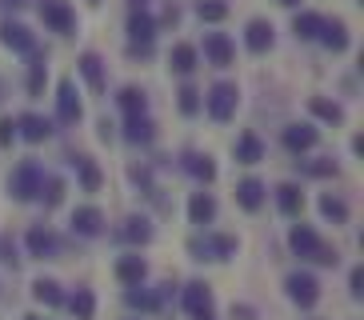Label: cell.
<instances>
[{
	"label": "cell",
	"instance_id": "836d02e7",
	"mask_svg": "<svg viewBox=\"0 0 364 320\" xmlns=\"http://www.w3.org/2000/svg\"><path fill=\"white\" fill-rule=\"evenodd\" d=\"M44 85H48V64H44L41 53H33V68H28V96H44Z\"/></svg>",
	"mask_w": 364,
	"mask_h": 320
},
{
	"label": "cell",
	"instance_id": "277c9868",
	"mask_svg": "<svg viewBox=\"0 0 364 320\" xmlns=\"http://www.w3.org/2000/svg\"><path fill=\"white\" fill-rule=\"evenodd\" d=\"M236 105H240V88H236L232 80L213 85V88H208V96H204V108H208V117H213L216 124L232 120L236 117Z\"/></svg>",
	"mask_w": 364,
	"mask_h": 320
},
{
	"label": "cell",
	"instance_id": "9c48e42d",
	"mask_svg": "<svg viewBox=\"0 0 364 320\" xmlns=\"http://www.w3.org/2000/svg\"><path fill=\"white\" fill-rule=\"evenodd\" d=\"M80 96H76V85L73 80H60V88H56V120L60 124H76L80 120Z\"/></svg>",
	"mask_w": 364,
	"mask_h": 320
},
{
	"label": "cell",
	"instance_id": "1f68e13d",
	"mask_svg": "<svg viewBox=\"0 0 364 320\" xmlns=\"http://www.w3.org/2000/svg\"><path fill=\"white\" fill-rule=\"evenodd\" d=\"M277 204H280V213H284V216H296L300 208H304V192H300L296 184H280V188H277Z\"/></svg>",
	"mask_w": 364,
	"mask_h": 320
},
{
	"label": "cell",
	"instance_id": "d590c367",
	"mask_svg": "<svg viewBox=\"0 0 364 320\" xmlns=\"http://www.w3.org/2000/svg\"><path fill=\"white\" fill-rule=\"evenodd\" d=\"M321 216L332 224H348V204L341 196H321Z\"/></svg>",
	"mask_w": 364,
	"mask_h": 320
},
{
	"label": "cell",
	"instance_id": "5bb4252c",
	"mask_svg": "<svg viewBox=\"0 0 364 320\" xmlns=\"http://www.w3.org/2000/svg\"><path fill=\"white\" fill-rule=\"evenodd\" d=\"M272 41H277V32H272V24L268 21H248L245 28V44H248V53H268L272 48Z\"/></svg>",
	"mask_w": 364,
	"mask_h": 320
},
{
	"label": "cell",
	"instance_id": "e0dca14e",
	"mask_svg": "<svg viewBox=\"0 0 364 320\" xmlns=\"http://www.w3.org/2000/svg\"><path fill=\"white\" fill-rule=\"evenodd\" d=\"M152 36H156V21L149 12H132L129 16V41L136 48H152Z\"/></svg>",
	"mask_w": 364,
	"mask_h": 320
},
{
	"label": "cell",
	"instance_id": "60d3db41",
	"mask_svg": "<svg viewBox=\"0 0 364 320\" xmlns=\"http://www.w3.org/2000/svg\"><path fill=\"white\" fill-rule=\"evenodd\" d=\"M0 260H4L9 268L21 265V252H16V240H12V236H0Z\"/></svg>",
	"mask_w": 364,
	"mask_h": 320
},
{
	"label": "cell",
	"instance_id": "bcb514c9",
	"mask_svg": "<svg viewBox=\"0 0 364 320\" xmlns=\"http://www.w3.org/2000/svg\"><path fill=\"white\" fill-rule=\"evenodd\" d=\"M129 9L132 12H144V9H149V0H129Z\"/></svg>",
	"mask_w": 364,
	"mask_h": 320
},
{
	"label": "cell",
	"instance_id": "7402d4cb",
	"mask_svg": "<svg viewBox=\"0 0 364 320\" xmlns=\"http://www.w3.org/2000/svg\"><path fill=\"white\" fill-rule=\"evenodd\" d=\"M76 68H80V76H85L88 80V88H92V92H105V60H100L97 53H85L80 56V60H76Z\"/></svg>",
	"mask_w": 364,
	"mask_h": 320
},
{
	"label": "cell",
	"instance_id": "ab89813d",
	"mask_svg": "<svg viewBox=\"0 0 364 320\" xmlns=\"http://www.w3.org/2000/svg\"><path fill=\"white\" fill-rule=\"evenodd\" d=\"M196 16L208 21V24H220L228 16V4L225 0H200V4H196Z\"/></svg>",
	"mask_w": 364,
	"mask_h": 320
},
{
	"label": "cell",
	"instance_id": "d4e9b609",
	"mask_svg": "<svg viewBox=\"0 0 364 320\" xmlns=\"http://www.w3.org/2000/svg\"><path fill=\"white\" fill-rule=\"evenodd\" d=\"M68 312H73L76 320H92L97 316V297H92V288H76L73 297H65Z\"/></svg>",
	"mask_w": 364,
	"mask_h": 320
},
{
	"label": "cell",
	"instance_id": "7bdbcfd3",
	"mask_svg": "<svg viewBox=\"0 0 364 320\" xmlns=\"http://www.w3.org/2000/svg\"><path fill=\"white\" fill-rule=\"evenodd\" d=\"M348 288H353V297H356V300L364 297V268H353V277H348Z\"/></svg>",
	"mask_w": 364,
	"mask_h": 320
},
{
	"label": "cell",
	"instance_id": "8992f818",
	"mask_svg": "<svg viewBox=\"0 0 364 320\" xmlns=\"http://www.w3.org/2000/svg\"><path fill=\"white\" fill-rule=\"evenodd\" d=\"M181 304H184V312H188L193 320L213 316V284H204V280H193V284H184Z\"/></svg>",
	"mask_w": 364,
	"mask_h": 320
},
{
	"label": "cell",
	"instance_id": "681fc988",
	"mask_svg": "<svg viewBox=\"0 0 364 320\" xmlns=\"http://www.w3.org/2000/svg\"><path fill=\"white\" fill-rule=\"evenodd\" d=\"M24 320H41V316H24Z\"/></svg>",
	"mask_w": 364,
	"mask_h": 320
},
{
	"label": "cell",
	"instance_id": "44dd1931",
	"mask_svg": "<svg viewBox=\"0 0 364 320\" xmlns=\"http://www.w3.org/2000/svg\"><path fill=\"white\" fill-rule=\"evenodd\" d=\"M264 196H268V188H264L260 181H252V176L236 184V204H240L245 213H257L260 204H264Z\"/></svg>",
	"mask_w": 364,
	"mask_h": 320
},
{
	"label": "cell",
	"instance_id": "c3c4849f",
	"mask_svg": "<svg viewBox=\"0 0 364 320\" xmlns=\"http://www.w3.org/2000/svg\"><path fill=\"white\" fill-rule=\"evenodd\" d=\"M0 100H4V80H0Z\"/></svg>",
	"mask_w": 364,
	"mask_h": 320
},
{
	"label": "cell",
	"instance_id": "603a6c76",
	"mask_svg": "<svg viewBox=\"0 0 364 320\" xmlns=\"http://www.w3.org/2000/svg\"><path fill=\"white\" fill-rule=\"evenodd\" d=\"M124 304H129V309H140V312H161L164 309V297L136 284V288H124Z\"/></svg>",
	"mask_w": 364,
	"mask_h": 320
},
{
	"label": "cell",
	"instance_id": "7dc6e473",
	"mask_svg": "<svg viewBox=\"0 0 364 320\" xmlns=\"http://www.w3.org/2000/svg\"><path fill=\"white\" fill-rule=\"evenodd\" d=\"M277 4H284V9H296L300 0H277Z\"/></svg>",
	"mask_w": 364,
	"mask_h": 320
},
{
	"label": "cell",
	"instance_id": "d6a6232c",
	"mask_svg": "<svg viewBox=\"0 0 364 320\" xmlns=\"http://www.w3.org/2000/svg\"><path fill=\"white\" fill-rule=\"evenodd\" d=\"M309 108H312V117L328 120V124H344V108L336 105V100H324V96H312V100H309Z\"/></svg>",
	"mask_w": 364,
	"mask_h": 320
},
{
	"label": "cell",
	"instance_id": "6da1fadb",
	"mask_svg": "<svg viewBox=\"0 0 364 320\" xmlns=\"http://www.w3.org/2000/svg\"><path fill=\"white\" fill-rule=\"evenodd\" d=\"M289 248L300 256V260H312V265H324V268H336L341 265V252L332 245H324L321 236H316V228H309V224H296L289 233Z\"/></svg>",
	"mask_w": 364,
	"mask_h": 320
},
{
	"label": "cell",
	"instance_id": "f907efd6",
	"mask_svg": "<svg viewBox=\"0 0 364 320\" xmlns=\"http://www.w3.org/2000/svg\"><path fill=\"white\" fill-rule=\"evenodd\" d=\"M88 4H100V0H88Z\"/></svg>",
	"mask_w": 364,
	"mask_h": 320
},
{
	"label": "cell",
	"instance_id": "d6986e66",
	"mask_svg": "<svg viewBox=\"0 0 364 320\" xmlns=\"http://www.w3.org/2000/svg\"><path fill=\"white\" fill-rule=\"evenodd\" d=\"M264 160V140L257 132H240L236 137V164H260Z\"/></svg>",
	"mask_w": 364,
	"mask_h": 320
},
{
	"label": "cell",
	"instance_id": "83f0119b",
	"mask_svg": "<svg viewBox=\"0 0 364 320\" xmlns=\"http://www.w3.org/2000/svg\"><path fill=\"white\" fill-rule=\"evenodd\" d=\"M117 105L124 108V117H144L149 112V96H144V88H120Z\"/></svg>",
	"mask_w": 364,
	"mask_h": 320
},
{
	"label": "cell",
	"instance_id": "ee69618b",
	"mask_svg": "<svg viewBox=\"0 0 364 320\" xmlns=\"http://www.w3.org/2000/svg\"><path fill=\"white\" fill-rule=\"evenodd\" d=\"M232 320H257V309L252 304H232Z\"/></svg>",
	"mask_w": 364,
	"mask_h": 320
},
{
	"label": "cell",
	"instance_id": "f6af8a7d",
	"mask_svg": "<svg viewBox=\"0 0 364 320\" xmlns=\"http://www.w3.org/2000/svg\"><path fill=\"white\" fill-rule=\"evenodd\" d=\"M28 4H33V0H0V9H4V12H16V9H28Z\"/></svg>",
	"mask_w": 364,
	"mask_h": 320
},
{
	"label": "cell",
	"instance_id": "7c38bea8",
	"mask_svg": "<svg viewBox=\"0 0 364 320\" xmlns=\"http://www.w3.org/2000/svg\"><path fill=\"white\" fill-rule=\"evenodd\" d=\"M204 56H208V64H216V68H228L232 56H236V48H232V41H228L225 32H208V36H204Z\"/></svg>",
	"mask_w": 364,
	"mask_h": 320
},
{
	"label": "cell",
	"instance_id": "e575fe53",
	"mask_svg": "<svg viewBox=\"0 0 364 320\" xmlns=\"http://www.w3.org/2000/svg\"><path fill=\"white\" fill-rule=\"evenodd\" d=\"M321 12H300L296 21H292V32H296V41H316V32H321Z\"/></svg>",
	"mask_w": 364,
	"mask_h": 320
},
{
	"label": "cell",
	"instance_id": "74e56055",
	"mask_svg": "<svg viewBox=\"0 0 364 320\" xmlns=\"http://www.w3.org/2000/svg\"><path fill=\"white\" fill-rule=\"evenodd\" d=\"M296 164H300V160H296ZM300 169L309 172V176H316V181H328V176H336V172H341L332 156H321V160H304Z\"/></svg>",
	"mask_w": 364,
	"mask_h": 320
},
{
	"label": "cell",
	"instance_id": "f546056e",
	"mask_svg": "<svg viewBox=\"0 0 364 320\" xmlns=\"http://www.w3.org/2000/svg\"><path fill=\"white\" fill-rule=\"evenodd\" d=\"M33 300H36V304H44V309H60V304H65V292H60L56 280H36V284H33Z\"/></svg>",
	"mask_w": 364,
	"mask_h": 320
},
{
	"label": "cell",
	"instance_id": "5b68a950",
	"mask_svg": "<svg viewBox=\"0 0 364 320\" xmlns=\"http://www.w3.org/2000/svg\"><path fill=\"white\" fill-rule=\"evenodd\" d=\"M284 288H289V300L296 309H312V304L321 300V280L312 277V272H292V277L284 280Z\"/></svg>",
	"mask_w": 364,
	"mask_h": 320
},
{
	"label": "cell",
	"instance_id": "3957f363",
	"mask_svg": "<svg viewBox=\"0 0 364 320\" xmlns=\"http://www.w3.org/2000/svg\"><path fill=\"white\" fill-rule=\"evenodd\" d=\"M236 248H240L236 236H225V233H204V236H193V240H188L193 260H232Z\"/></svg>",
	"mask_w": 364,
	"mask_h": 320
},
{
	"label": "cell",
	"instance_id": "ba28073f",
	"mask_svg": "<svg viewBox=\"0 0 364 320\" xmlns=\"http://www.w3.org/2000/svg\"><path fill=\"white\" fill-rule=\"evenodd\" d=\"M41 21L53 32H60V36H68L76 28V16L68 9V0H41Z\"/></svg>",
	"mask_w": 364,
	"mask_h": 320
},
{
	"label": "cell",
	"instance_id": "ac0fdd59",
	"mask_svg": "<svg viewBox=\"0 0 364 320\" xmlns=\"http://www.w3.org/2000/svg\"><path fill=\"white\" fill-rule=\"evenodd\" d=\"M188 220H193L196 228L216 220V196L213 192H193V201H188Z\"/></svg>",
	"mask_w": 364,
	"mask_h": 320
},
{
	"label": "cell",
	"instance_id": "9a60e30c",
	"mask_svg": "<svg viewBox=\"0 0 364 320\" xmlns=\"http://www.w3.org/2000/svg\"><path fill=\"white\" fill-rule=\"evenodd\" d=\"M316 140H321V132H316L312 124H289V128H284V149L296 152V156H300V152H309Z\"/></svg>",
	"mask_w": 364,
	"mask_h": 320
},
{
	"label": "cell",
	"instance_id": "816d5d0a",
	"mask_svg": "<svg viewBox=\"0 0 364 320\" xmlns=\"http://www.w3.org/2000/svg\"><path fill=\"white\" fill-rule=\"evenodd\" d=\"M200 320H213V316H200Z\"/></svg>",
	"mask_w": 364,
	"mask_h": 320
},
{
	"label": "cell",
	"instance_id": "30bf717a",
	"mask_svg": "<svg viewBox=\"0 0 364 320\" xmlns=\"http://www.w3.org/2000/svg\"><path fill=\"white\" fill-rule=\"evenodd\" d=\"M0 44H4V48H12V53H24V56L36 53V36L24 28V24H12V21L0 24Z\"/></svg>",
	"mask_w": 364,
	"mask_h": 320
},
{
	"label": "cell",
	"instance_id": "b9f144b4",
	"mask_svg": "<svg viewBox=\"0 0 364 320\" xmlns=\"http://www.w3.org/2000/svg\"><path fill=\"white\" fill-rule=\"evenodd\" d=\"M12 140H16V120L4 117L0 120V149H12Z\"/></svg>",
	"mask_w": 364,
	"mask_h": 320
},
{
	"label": "cell",
	"instance_id": "cb8c5ba5",
	"mask_svg": "<svg viewBox=\"0 0 364 320\" xmlns=\"http://www.w3.org/2000/svg\"><path fill=\"white\" fill-rule=\"evenodd\" d=\"M124 140L129 144H152L156 140V124L149 117H129L124 120Z\"/></svg>",
	"mask_w": 364,
	"mask_h": 320
},
{
	"label": "cell",
	"instance_id": "ffe728a7",
	"mask_svg": "<svg viewBox=\"0 0 364 320\" xmlns=\"http://www.w3.org/2000/svg\"><path fill=\"white\" fill-rule=\"evenodd\" d=\"M117 240H124V245H149L152 240V224L144 220V216H129V220L117 228Z\"/></svg>",
	"mask_w": 364,
	"mask_h": 320
},
{
	"label": "cell",
	"instance_id": "2e32d148",
	"mask_svg": "<svg viewBox=\"0 0 364 320\" xmlns=\"http://www.w3.org/2000/svg\"><path fill=\"white\" fill-rule=\"evenodd\" d=\"M316 41H321L328 53H344V48H348V24L344 21H321Z\"/></svg>",
	"mask_w": 364,
	"mask_h": 320
},
{
	"label": "cell",
	"instance_id": "8fae6325",
	"mask_svg": "<svg viewBox=\"0 0 364 320\" xmlns=\"http://www.w3.org/2000/svg\"><path fill=\"white\" fill-rule=\"evenodd\" d=\"M105 213H100L97 204H85V208H76L73 213V233L76 236H85V240H92V236L105 233Z\"/></svg>",
	"mask_w": 364,
	"mask_h": 320
},
{
	"label": "cell",
	"instance_id": "52a82bcc",
	"mask_svg": "<svg viewBox=\"0 0 364 320\" xmlns=\"http://www.w3.org/2000/svg\"><path fill=\"white\" fill-rule=\"evenodd\" d=\"M24 245H28V256H36V260H56V256H60V240H56V233L44 228V224H33V228H28Z\"/></svg>",
	"mask_w": 364,
	"mask_h": 320
},
{
	"label": "cell",
	"instance_id": "4316f807",
	"mask_svg": "<svg viewBox=\"0 0 364 320\" xmlns=\"http://www.w3.org/2000/svg\"><path fill=\"white\" fill-rule=\"evenodd\" d=\"M73 169H76V176H80V188L85 192H97L100 184H105V176H100V169H97L92 156H73Z\"/></svg>",
	"mask_w": 364,
	"mask_h": 320
},
{
	"label": "cell",
	"instance_id": "f35d334b",
	"mask_svg": "<svg viewBox=\"0 0 364 320\" xmlns=\"http://www.w3.org/2000/svg\"><path fill=\"white\" fill-rule=\"evenodd\" d=\"M176 105H181V112H184V117H196V112L204 108V96L196 92L193 85H184L181 92H176Z\"/></svg>",
	"mask_w": 364,
	"mask_h": 320
},
{
	"label": "cell",
	"instance_id": "8d00e7d4",
	"mask_svg": "<svg viewBox=\"0 0 364 320\" xmlns=\"http://www.w3.org/2000/svg\"><path fill=\"white\" fill-rule=\"evenodd\" d=\"M36 201H44V208H56V204L65 201V181L60 176H44V188Z\"/></svg>",
	"mask_w": 364,
	"mask_h": 320
},
{
	"label": "cell",
	"instance_id": "484cf974",
	"mask_svg": "<svg viewBox=\"0 0 364 320\" xmlns=\"http://www.w3.org/2000/svg\"><path fill=\"white\" fill-rule=\"evenodd\" d=\"M144 277H149V265H144V256H124V260L117 265V280H120V284L136 288Z\"/></svg>",
	"mask_w": 364,
	"mask_h": 320
},
{
	"label": "cell",
	"instance_id": "4fadbf2b",
	"mask_svg": "<svg viewBox=\"0 0 364 320\" xmlns=\"http://www.w3.org/2000/svg\"><path fill=\"white\" fill-rule=\"evenodd\" d=\"M16 137H24L28 144H44L53 137V124L44 117H36V112H24V117H16Z\"/></svg>",
	"mask_w": 364,
	"mask_h": 320
},
{
	"label": "cell",
	"instance_id": "f1b7e54d",
	"mask_svg": "<svg viewBox=\"0 0 364 320\" xmlns=\"http://www.w3.org/2000/svg\"><path fill=\"white\" fill-rule=\"evenodd\" d=\"M184 172H193L196 181H216V164H213V156H208V152H188V156H184Z\"/></svg>",
	"mask_w": 364,
	"mask_h": 320
},
{
	"label": "cell",
	"instance_id": "7a4b0ae2",
	"mask_svg": "<svg viewBox=\"0 0 364 320\" xmlns=\"http://www.w3.org/2000/svg\"><path fill=\"white\" fill-rule=\"evenodd\" d=\"M41 188H44V169L36 164V160H21V164L12 169V176H9V196L21 201V204H28V201L41 196Z\"/></svg>",
	"mask_w": 364,
	"mask_h": 320
},
{
	"label": "cell",
	"instance_id": "4dcf8cb0",
	"mask_svg": "<svg viewBox=\"0 0 364 320\" xmlns=\"http://www.w3.org/2000/svg\"><path fill=\"white\" fill-rule=\"evenodd\" d=\"M168 64H172V73H181V76L196 73V48L193 44H176L168 53Z\"/></svg>",
	"mask_w": 364,
	"mask_h": 320
}]
</instances>
